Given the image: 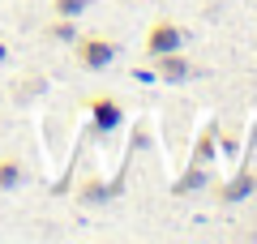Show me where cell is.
I'll return each instance as SVG.
<instances>
[{
  "mask_svg": "<svg viewBox=\"0 0 257 244\" xmlns=\"http://www.w3.org/2000/svg\"><path fill=\"white\" fill-rule=\"evenodd\" d=\"M69 47H73V60L82 64L86 73L107 69V64L116 60V52H120V43H116V39H107V35H77Z\"/></svg>",
  "mask_w": 257,
  "mask_h": 244,
  "instance_id": "6da1fadb",
  "label": "cell"
},
{
  "mask_svg": "<svg viewBox=\"0 0 257 244\" xmlns=\"http://www.w3.org/2000/svg\"><path fill=\"white\" fill-rule=\"evenodd\" d=\"M86 111H90V129L99 137L124 125V99H116V94H86Z\"/></svg>",
  "mask_w": 257,
  "mask_h": 244,
  "instance_id": "7a4b0ae2",
  "label": "cell"
},
{
  "mask_svg": "<svg viewBox=\"0 0 257 244\" xmlns=\"http://www.w3.org/2000/svg\"><path fill=\"white\" fill-rule=\"evenodd\" d=\"M155 60V77L163 81V86H180V81H189V77H197V64L189 60V52L184 47H176V52H163V56H150Z\"/></svg>",
  "mask_w": 257,
  "mask_h": 244,
  "instance_id": "3957f363",
  "label": "cell"
},
{
  "mask_svg": "<svg viewBox=\"0 0 257 244\" xmlns=\"http://www.w3.org/2000/svg\"><path fill=\"white\" fill-rule=\"evenodd\" d=\"M120 189H124V172H120L116 180H103V176H86V180L73 189V201H77V206H107L111 197H120Z\"/></svg>",
  "mask_w": 257,
  "mask_h": 244,
  "instance_id": "277c9868",
  "label": "cell"
},
{
  "mask_svg": "<svg viewBox=\"0 0 257 244\" xmlns=\"http://www.w3.org/2000/svg\"><path fill=\"white\" fill-rule=\"evenodd\" d=\"M176 47H184V30L172 18H155L146 30V56H163V52H176Z\"/></svg>",
  "mask_w": 257,
  "mask_h": 244,
  "instance_id": "5b68a950",
  "label": "cell"
},
{
  "mask_svg": "<svg viewBox=\"0 0 257 244\" xmlns=\"http://www.w3.org/2000/svg\"><path fill=\"white\" fill-rule=\"evenodd\" d=\"M210 189H214V201H219V206H231V201H244L248 193L257 189V176L248 172V167H240L236 180H227V184H210Z\"/></svg>",
  "mask_w": 257,
  "mask_h": 244,
  "instance_id": "8992f818",
  "label": "cell"
},
{
  "mask_svg": "<svg viewBox=\"0 0 257 244\" xmlns=\"http://www.w3.org/2000/svg\"><path fill=\"white\" fill-rule=\"evenodd\" d=\"M214 154H219V120H210V125H202L197 129V142H193V154H189V163H214Z\"/></svg>",
  "mask_w": 257,
  "mask_h": 244,
  "instance_id": "52a82bcc",
  "label": "cell"
},
{
  "mask_svg": "<svg viewBox=\"0 0 257 244\" xmlns=\"http://www.w3.org/2000/svg\"><path fill=\"white\" fill-rule=\"evenodd\" d=\"M202 189H210V172H206L202 163H189V167H184V176L172 184L176 197H193V193H202Z\"/></svg>",
  "mask_w": 257,
  "mask_h": 244,
  "instance_id": "ba28073f",
  "label": "cell"
},
{
  "mask_svg": "<svg viewBox=\"0 0 257 244\" xmlns=\"http://www.w3.org/2000/svg\"><path fill=\"white\" fill-rule=\"evenodd\" d=\"M22 180H26V163H22L18 154H0V193L18 189Z\"/></svg>",
  "mask_w": 257,
  "mask_h": 244,
  "instance_id": "9c48e42d",
  "label": "cell"
},
{
  "mask_svg": "<svg viewBox=\"0 0 257 244\" xmlns=\"http://www.w3.org/2000/svg\"><path fill=\"white\" fill-rule=\"evenodd\" d=\"M77 35H82L77 18H60V13H52V22L43 26V39H52V43H73Z\"/></svg>",
  "mask_w": 257,
  "mask_h": 244,
  "instance_id": "30bf717a",
  "label": "cell"
},
{
  "mask_svg": "<svg viewBox=\"0 0 257 244\" xmlns=\"http://www.w3.org/2000/svg\"><path fill=\"white\" fill-rule=\"evenodd\" d=\"M47 81L35 77V73H26V77H18V86H13V99H35V94H43Z\"/></svg>",
  "mask_w": 257,
  "mask_h": 244,
  "instance_id": "8fae6325",
  "label": "cell"
},
{
  "mask_svg": "<svg viewBox=\"0 0 257 244\" xmlns=\"http://www.w3.org/2000/svg\"><path fill=\"white\" fill-rule=\"evenodd\" d=\"M86 9H90V0H52V13L60 18H82Z\"/></svg>",
  "mask_w": 257,
  "mask_h": 244,
  "instance_id": "7c38bea8",
  "label": "cell"
},
{
  "mask_svg": "<svg viewBox=\"0 0 257 244\" xmlns=\"http://www.w3.org/2000/svg\"><path fill=\"white\" fill-rule=\"evenodd\" d=\"M236 129H219V146H223V154H231V150H236Z\"/></svg>",
  "mask_w": 257,
  "mask_h": 244,
  "instance_id": "4fadbf2b",
  "label": "cell"
},
{
  "mask_svg": "<svg viewBox=\"0 0 257 244\" xmlns=\"http://www.w3.org/2000/svg\"><path fill=\"white\" fill-rule=\"evenodd\" d=\"M5 56H9V43H5V39H0V60H5Z\"/></svg>",
  "mask_w": 257,
  "mask_h": 244,
  "instance_id": "5bb4252c",
  "label": "cell"
}]
</instances>
